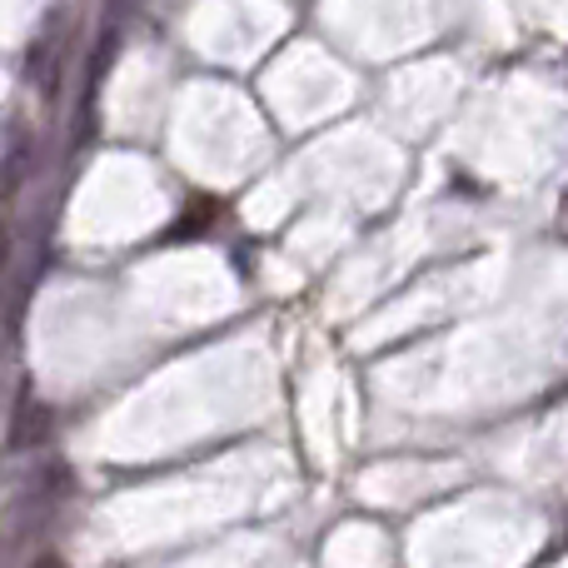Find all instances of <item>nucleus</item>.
Segmentation results:
<instances>
[{
  "label": "nucleus",
  "instance_id": "f257e3e1",
  "mask_svg": "<svg viewBox=\"0 0 568 568\" xmlns=\"http://www.w3.org/2000/svg\"><path fill=\"white\" fill-rule=\"evenodd\" d=\"M50 429H55V414L26 394V399L16 404V419H10V449H36V444L50 439Z\"/></svg>",
  "mask_w": 568,
  "mask_h": 568
},
{
  "label": "nucleus",
  "instance_id": "f03ea898",
  "mask_svg": "<svg viewBox=\"0 0 568 568\" xmlns=\"http://www.w3.org/2000/svg\"><path fill=\"white\" fill-rule=\"evenodd\" d=\"M30 568H65V559H55V554H40V559L30 564Z\"/></svg>",
  "mask_w": 568,
  "mask_h": 568
}]
</instances>
